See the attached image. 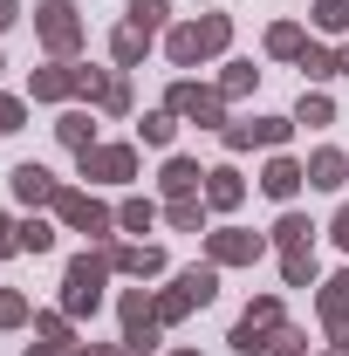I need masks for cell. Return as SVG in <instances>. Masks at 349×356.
<instances>
[{"instance_id": "1", "label": "cell", "mask_w": 349, "mask_h": 356, "mask_svg": "<svg viewBox=\"0 0 349 356\" xmlns=\"http://www.w3.org/2000/svg\"><path fill=\"white\" fill-rule=\"evenodd\" d=\"M213 295H219V274H213V267H185V274H178V281H172V295L158 302V322H178V315L206 309Z\"/></svg>"}, {"instance_id": "2", "label": "cell", "mask_w": 349, "mask_h": 356, "mask_svg": "<svg viewBox=\"0 0 349 356\" xmlns=\"http://www.w3.org/2000/svg\"><path fill=\"white\" fill-rule=\"evenodd\" d=\"M281 329H288V322H281V302H254V309L240 315V329H233V350L240 356H267L281 343Z\"/></svg>"}, {"instance_id": "3", "label": "cell", "mask_w": 349, "mask_h": 356, "mask_svg": "<svg viewBox=\"0 0 349 356\" xmlns=\"http://www.w3.org/2000/svg\"><path fill=\"white\" fill-rule=\"evenodd\" d=\"M103 274H110V261H96V254H83V261H69V281H62V309L83 315L103 302Z\"/></svg>"}, {"instance_id": "4", "label": "cell", "mask_w": 349, "mask_h": 356, "mask_svg": "<svg viewBox=\"0 0 349 356\" xmlns=\"http://www.w3.org/2000/svg\"><path fill=\"white\" fill-rule=\"evenodd\" d=\"M226 35H233V28H226V14L192 21V28H178V35H172V62H178V69H192L199 55H219V48H226Z\"/></svg>"}, {"instance_id": "5", "label": "cell", "mask_w": 349, "mask_h": 356, "mask_svg": "<svg viewBox=\"0 0 349 356\" xmlns=\"http://www.w3.org/2000/svg\"><path fill=\"white\" fill-rule=\"evenodd\" d=\"M42 42L55 48V55H69V48L83 42V21H76L69 0H42Z\"/></svg>"}, {"instance_id": "6", "label": "cell", "mask_w": 349, "mask_h": 356, "mask_svg": "<svg viewBox=\"0 0 349 356\" xmlns=\"http://www.w3.org/2000/svg\"><path fill=\"white\" fill-rule=\"evenodd\" d=\"M124 343H131V350H158V302L124 295Z\"/></svg>"}, {"instance_id": "7", "label": "cell", "mask_w": 349, "mask_h": 356, "mask_svg": "<svg viewBox=\"0 0 349 356\" xmlns=\"http://www.w3.org/2000/svg\"><path fill=\"white\" fill-rule=\"evenodd\" d=\"M55 213H62L69 226H83V233H110V226H117L96 199H89V192H55Z\"/></svg>"}, {"instance_id": "8", "label": "cell", "mask_w": 349, "mask_h": 356, "mask_svg": "<svg viewBox=\"0 0 349 356\" xmlns=\"http://www.w3.org/2000/svg\"><path fill=\"white\" fill-rule=\"evenodd\" d=\"M172 117H199V124H219V96L199 83H172Z\"/></svg>"}, {"instance_id": "9", "label": "cell", "mask_w": 349, "mask_h": 356, "mask_svg": "<svg viewBox=\"0 0 349 356\" xmlns=\"http://www.w3.org/2000/svg\"><path fill=\"white\" fill-rule=\"evenodd\" d=\"M55 178L42 172V165H14V199H28V206H55Z\"/></svg>"}, {"instance_id": "10", "label": "cell", "mask_w": 349, "mask_h": 356, "mask_svg": "<svg viewBox=\"0 0 349 356\" xmlns=\"http://www.w3.org/2000/svg\"><path fill=\"white\" fill-rule=\"evenodd\" d=\"M137 158L124 151V144H110V151H83V178H131Z\"/></svg>"}, {"instance_id": "11", "label": "cell", "mask_w": 349, "mask_h": 356, "mask_svg": "<svg viewBox=\"0 0 349 356\" xmlns=\"http://www.w3.org/2000/svg\"><path fill=\"white\" fill-rule=\"evenodd\" d=\"M281 137H288L281 117H261V124H226V144H233V151H247V144H281Z\"/></svg>"}, {"instance_id": "12", "label": "cell", "mask_w": 349, "mask_h": 356, "mask_svg": "<svg viewBox=\"0 0 349 356\" xmlns=\"http://www.w3.org/2000/svg\"><path fill=\"white\" fill-rule=\"evenodd\" d=\"M254 254H261V240H254V233H213V261H219V267L254 261Z\"/></svg>"}, {"instance_id": "13", "label": "cell", "mask_w": 349, "mask_h": 356, "mask_svg": "<svg viewBox=\"0 0 349 356\" xmlns=\"http://www.w3.org/2000/svg\"><path fill=\"white\" fill-rule=\"evenodd\" d=\"M302 165H288V158H274V165H267V178H261V185H267V192H274V199H295V192H302Z\"/></svg>"}, {"instance_id": "14", "label": "cell", "mask_w": 349, "mask_h": 356, "mask_svg": "<svg viewBox=\"0 0 349 356\" xmlns=\"http://www.w3.org/2000/svg\"><path fill=\"white\" fill-rule=\"evenodd\" d=\"M83 89L96 96V103H103V110H124V103H131V89H124V76H89V69H83Z\"/></svg>"}, {"instance_id": "15", "label": "cell", "mask_w": 349, "mask_h": 356, "mask_svg": "<svg viewBox=\"0 0 349 356\" xmlns=\"http://www.w3.org/2000/svg\"><path fill=\"white\" fill-rule=\"evenodd\" d=\"M240 192H247V185H240V172H226V165H219V172H206V199H213L219 213H226V206H240Z\"/></svg>"}, {"instance_id": "16", "label": "cell", "mask_w": 349, "mask_h": 356, "mask_svg": "<svg viewBox=\"0 0 349 356\" xmlns=\"http://www.w3.org/2000/svg\"><path fill=\"white\" fill-rule=\"evenodd\" d=\"M69 89H83V69H42V76H35V96H42V103L69 96Z\"/></svg>"}, {"instance_id": "17", "label": "cell", "mask_w": 349, "mask_h": 356, "mask_svg": "<svg viewBox=\"0 0 349 356\" xmlns=\"http://www.w3.org/2000/svg\"><path fill=\"white\" fill-rule=\"evenodd\" d=\"M110 267H124V274H158V267H165V254H158V247H117V254H110Z\"/></svg>"}, {"instance_id": "18", "label": "cell", "mask_w": 349, "mask_h": 356, "mask_svg": "<svg viewBox=\"0 0 349 356\" xmlns=\"http://www.w3.org/2000/svg\"><path fill=\"white\" fill-rule=\"evenodd\" d=\"M308 185L336 192V185H343V151H315V158H308Z\"/></svg>"}, {"instance_id": "19", "label": "cell", "mask_w": 349, "mask_h": 356, "mask_svg": "<svg viewBox=\"0 0 349 356\" xmlns=\"http://www.w3.org/2000/svg\"><path fill=\"white\" fill-rule=\"evenodd\" d=\"M199 165H192V158H172V165H165V192H172V199H192V185H199Z\"/></svg>"}, {"instance_id": "20", "label": "cell", "mask_w": 349, "mask_h": 356, "mask_svg": "<svg viewBox=\"0 0 349 356\" xmlns=\"http://www.w3.org/2000/svg\"><path fill=\"white\" fill-rule=\"evenodd\" d=\"M322 315H329L336 329H343V322H349V274H336V281L322 288Z\"/></svg>"}, {"instance_id": "21", "label": "cell", "mask_w": 349, "mask_h": 356, "mask_svg": "<svg viewBox=\"0 0 349 356\" xmlns=\"http://www.w3.org/2000/svg\"><path fill=\"white\" fill-rule=\"evenodd\" d=\"M281 274H288V288H308V281H315V254H308V247H288Z\"/></svg>"}, {"instance_id": "22", "label": "cell", "mask_w": 349, "mask_h": 356, "mask_svg": "<svg viewBox=\"0 0 349 356\" xmlns=\"http://www.w3.org/2000/svg\"><path fill=\"white\" fill-rule=\"evenodd\" d=\"M158 21H165V0H131V28L137 35H158Z\"/></svg>"}, {"instance_id": "23", "label": "cell", "mask_w": 349, "mask_h": 356, "mask_svg": "<svg viewBox=\"0 0 349 356\" xmlns=\"http://www.w3.org/2000/svg\"><path fill=\"white\" fill-rule=\"evenodd\" d=\"M315 21H322L329 35H349V0H322V7H315Z\"/></svg>"}, {"instance_id": "24", "label": "cell", "mask_w": 349, "mask_h": 356, "mask_svg": "<svg viewBox=\"0 0 349 356\" xmlns=\"http://www.w3.org/2000/svg\"><path fill=\"white\" fill-rule=\"evenodd\" d=\"M267 48H274V55H295V62H302V28H288V21H281V28H274V35H267Z\"/></svg>"}, {"instance_id": "25", "label": "cell", "mask_w": 349, "mask_h": 356, "mask_svg": "<svg viewBox=\"0 0 349 356\" xmlns=\"http://www.w3.org/2000/svg\"><path fill=\"white\" fill-rule=\"evenodd\" d=\"M308 233H315V226H308V220H295V213H288V220L274 226V240H281V254H288V247H308Z\"/></svg>"}, {"instance_id": "26", "label": "cell", "mask_w": 349, "mask_h": 356, "mask_svg": "<svg viewBox=\"0 0 349 356\" xmlns=\"http://www.w3.org/2000/svg\"><path fill=\"white\" fill-rule=\"evenodd\" d=\"M55 131H62V144H69L76 158H83V151H89V117H62Z\"/></svg>"}, {"instance_id": "27", "label": "cell", "mask_w": 349, "mask_h": 356, "mask_svg": "<svg viewBox=\"0 0 349 356\" xmlns=\"http://www.w3.org/2000/svg\"><path fill=\"white\" fill-rule=\"evenodd\" d=\"M151 220H158V206H151V199H131V206L117 213V226H131V233H144Z\"/></svg>"}, {"instance_id": "28", "label": "cell", "mask_w": 349, "mask_h": 356, "mask_svg": "<svg viewBox=\"0 0 349 356\" xmlns=\"http://www.w3.org/2000/svg\"><path fill=\"white\" fill-rule=\"evenodd\" d=\"M336 110H329V96H302V110H295V124H329Z\"/></svg>"}, {"instance_id": "29", "label": "cell", "mask_w": 349, "mask_h": 356, "mask_svg": "<svg viewBox=\"0 0 349 356\" xmlns=\"http://www.w3.org/2000/svg\"><path fill=\"white\" fill-rule=\"evenodd\" d=\"M21 247H28V254H48V247H55V233H48L42 220H28V226H21Z\"/></svg>"}, {"instance_id": "30", "label": "cell", "mask_w": 349, "mask_h": 356, "mask_svg": "<svg viewBox=\"0 0 349 356\" xmlns=\"http://www.w3.org/2000/svg\"><path fill=\"white\" fill-rule=\"evenodd\" d=\"M144 42H151V35H137V28H124V35H117V62H124V69H131L137 55H144Z\"/></svg>"}, {"instance_id": "31", "label": "cell", "mask_w": 349, "mask_h": 356, "mask_svg": "<svg viewBox=\"0 0 349 356\" xmlns=\"http://www.w3.org/2000/svg\"><path fill=\"white\" fill-rule=\"evenodd\" d=\"M144 144H172V110H158V117H144Z\"/></svg>"}, {"instance_id": "32", "label": "cell", "mask_w": 349, "mask_h": 356, "mask_svg": "<svg viewBox=\"0 0 349 356\" xmlns=\"http://www.w3.org/2000/svg\"><path fill=\"white\" fill-rule=\"evenodd\" d=\"M302 69H308V76H336V55H322V48H302Z\"/></svg>"}, {"instance_id": "33", "label": "cell", "mask_w": 349, "mask_h": 356, "mask_svg": "<svg viewBox=\"0 0 349 356\" xmlns=\"http://www.w3.org/2000/svg\"><path fill=\"white\" fill-rule=\"evenodd\" d=\"M14 322H28V302L21 295H0V329H14Z\"/></svg>"}, {"instance_id": "34", "label": "cell", "mask_w": 349, "mask_h": 356, "mask_svg": "<svg viewBox=\"0 0 349 356\" xmlns=\"http://www.w3.org/2000/svg\"><path fill=\"white\" fill-rule=\"evenodd\" d=\"M240 89H254V69H247V62H233V69H226V96H240Z\"/></svg>"}, {"instance_id": "35", "label": "cell", "mask_w": 349, "mask_h": 356, "mask_svg": "<svg viewBox=\"0 0 349 356\" xmlns=\"http://www.w3.org/2000/svg\"><path fill=\"white\" fill-rule=\"evenodd\" d=\"M0 131H21V103L14 96H0Z\"/></svg>"}, {"instance_id": "36", "label": "cell", "mask_w": 349, "mask_h": 356, "mask_svg": "<svg viewBox=\"0 0 349 356\" xmlns=\"http://www.w3.org/2000/svg\"><path fill=\"white\" fill-rule=\"evenodd\" d=\"M14 247H21V226H7V220H0V254H14Z\"/></svg>"}, {"instance_id": "37", "label": "cell", "mask_w": 349, "mask_h": 356, "mask_svg": "<svg viewBox=\"0 0 349 356\" xmlns=\"http://www.w3.org/2000/svg\"><path fill=\"white\" fill-rule=\"evenodd\" d=\"M336 240H343V247H349V206H343V213H336Z\"/></svg>"}, {"instance_id": "38", "label": "cell", "mask_w": 349, "mask_h": 356, "mask_svg": "<svg viewBox=\"0 0 349 356\" xmlns=\"http://www.w3.org/2000/svg\"><path fill=\"white\" fill-rule=\"evenodd\" d=\"M14 14H21V7H14V0H0V28H14Z\"/></svg>"}, {"instance_id": "39", "label": "cell", "mask_w": 349, "mask_h": 356, "mask_svg": "<svg viewBox=\"0 0 349 356\" xmlns=\"http://www.w3.org/2000/svg\"><path fill=\"white\" fill-rule=\"evenodd\" d=\"M336 76H349V48H343V55H336Z\"/></svg>"}, {"instance_id": "40", "label": "cell", "mask_w": 349, "mask_h": 356, "mask_svg": "<svg viewBox=\"0 0 349 356\" xmlns=\"http://www.w3.org/2000/svg\"><path fill=\"white\" fill-rule=\"evenodd\" d=\"M336 336H343V343H336V350H343V356H349V322H343V329H336Z\"/></svg>"}, {"instance_id": "41", "label": "cell", "mask_w": 349, "mask_h": 356, "mask_svg": "<svg viewBox=\"0 0 349 356\" xmlns=\"http://www.w3.org/2000/svg\"><path fill=\"white\" fill-rule=\"evenodd\" d=\"M89 356H124V350H89Z\"/></svg>"}, {"instance_id": "42", "label": "cell", "mask_w": 349, "mask_h": 356, "mask_svg": "<svg viewBox=\"0 0 349 356\" xmlns=\"http://www.w3.org/2000/svg\"><path fill=\"white\" fill-rule=\"evenodd\" d=\"M178 356H192V350H178Z\"/></svg>"}]
</instances>
